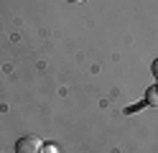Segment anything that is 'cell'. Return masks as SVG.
Listing matches in <instances>:
<instances>
[{
	"mask_svg": "<svg viewBox=\"0 0 158 153\" xmlns=\"http://www.w3.org/2000/svg\"><path fill=\"white\" fill-rule=\"evenodd\" d=\"M41 148H44V140L36 135L18 138V143H15V153H41Z\"/></svg>",
	"mask_w": 158,
	"mask_h": 153,
	"instance_id": "1",
	"label": "cell"
},
{
	"mask_svg": "<svg viewBox=\"0 0 158 153\" xmlns=\"http://www.w3.org/2000/svg\"><path fill=\"white\" fill-rule=\"evenodd\" d=\"M158 87H151V89H148V97H151V100H148V102H153V105H158Z\"/></svg>",
	"mask_w": 158,
	"mask_h": 153,
	"instance_id": "2",
	"label": "cell"
},
{
	"mask_svg": "<svg viewBox=\"0 0 158 153\" xmlns=\"http://www.w3.org/2000/svg\"><path fill=\"white\" fill-rule=\"evenodd\" d=\"M151 71H153V77L158 79V59H156V61H153V64H151Z\"/></svg>",
	"mask_w": 158,
	"mask_h": 153,
	"instance_id": "3",
	"label": "cell"
},
{
	"mask_svg": "<svg viewBox=\"0 0 158 153\" xmlns=\"http://www.w3.org/2000/svg\"><path fill=\"white\" fill-rule=\"evenodd\" d=\"M41 153H56V146H44Z\"/></svg>",
	"mask_w": 158,
	"mask_h": 153,
	"instance_id": "4",
	"label": "cell"
},
{
	"mask_svg": "<svg viewBox=\"0 0 158 153\" xmlns=\"http://www.w3.org/2000/svg\"><path fill=\"white\" fill-rule=\"evenodd\" d=\"M69 3H82V0H69Z\"/></svg>",
	"mask_w": 158,
	"mask_h": 153,
	"instance_id": "5",
	"label": "cell"
}]
</instances>
